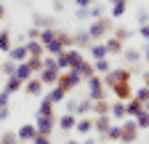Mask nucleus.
I'll return each mask as SVG.
<instances>
[{"label": "nucleus", "instance_id": "f257e3e1", "mask_svg": "<svg viewBox=\"0 0 149 144\" xmlns=\"http://www.w3.org/2000/svg\"><path fill=\"white\" fill-rule=\"evenodd\" d=\"M85 29H88L93 43H104L109 35L115 32V19H112V16H101V19H96V22H88Z\"/></svg>", "mask_w": 149, "mask_h": 144}, {"label": "nucleus", "instance_id": "f03ea898", "mask_svg": "<svg viewBox=\"0 0 149 144\" xmlns=\"http://www.w3.org/2000/svg\"><path fill=\"white\" fill-rule=\"evenodd\" d=\"M83 62H85V56H83L80 48H67V51H61L59 56H56V64H59L64 72H67V69H74V72H77V67H80Z\"/></svg>", "mask_w": 149, "mask_h": 144}, {"label": "nucleus", "instance_id": "7ed1b4c3", "mask_svg": "<svg viewBox=\"0 0 149 144\" xmlns=\"http://www.w3.org/2000/svg\"><path fill=\"white\" fill-rule=\"evenodd\" d=\"M85 80H83V75L80 72H74V69H67V72H61L59 75V80H56V88H61L64 94H69V91H74L77 85H83Z\"/></svg>", "mask_w": 149, "mask_h": 144}, {"label": "nucleus", "instance_id": "20e7f679", "mask_svg": "<svg viewBox=\"0 0 149 144\" xmlns=\"http://www.w3.org/2000/svg\"><path fill=\"white\" fill-rule=\"evenodd\" d=\"M107 96H109V88H107L104 78H101V75H93V78L88 80V99H91V101H101V99H107Z\"/></svg>", "mask_w": 149, "mask_h": 144}, {"label": "nucleus", "instance_id": "39448f33", "mask_svg": "<svg viewBox=\"0 0 149 144\" xmlns=\"http://www.w3.org/2000/svg\"><path fill=\"white\" fill-rule=\"evenodd\" d=\"M109 94L115 96L117 101H130V99H133V94H136V88H133V83H130V80H125V83H115V85L109 88Z\"/></svg>", "mask_w": 149, "mask_h": 144}, {"label": "nucleus", "instance_id": "423d86ee", "mask_svg": "<svg viewBox=\"0 0 149 144\" xmlns=\"http://www.w3.org/2000/svg\"><path fill=\"white\" fill-rule=\"evenodd\" d=\"M120 125H123V139H120V141H123V144H133V141L139 139V134H141L139 123H136L133 117H128V120H123Z\"/></svg>", "mask_w": 149, "mask_h": 144}, {"label": "nucleus", "instance_id": "0eeeda50", "mask_svg": "<svg viewBox=\"0 0 149 144\" xmlns=\"http://www.w3.org/2000/svg\"><path fill=\"white\" fill-rule=\"evenodd\" d=\"M16 136L22 144H32L37 139V128H35V123H24V125H19L16 128Z\"/></svg>", "mask_w": 149, "mask_h": 144}, {"label": "nucleus", "instance_id": "6e6552de", "mask_svg": "<svg viewBox=\"0 0 149 144\" xmlns=\"http://www.w3.org/2000/svg\"><path fill=\"white\" fill-rule=\"evenodd\" d=\"M123 59L128 62V67H141L144 51H141V48H133V45H125V51H123Z\"/></svg>", "mask_w": 149, "mask_h": 144}, {"label": "nucleus", "instance_id": "1a4fd4ad", "mask_svg": "<svg viewBox=\"0 0 149 144\" xmlns=\"http://www.w3.org/2000/svg\"><path fill=\"white\" fill-rule=\"evenodd\" d=\"M56 120H59V117H40V115H37V120H35L37 136H51V134H53V125H56Z\"/></svg>", "mask_w": 149, "mask_h": 144}, {"label": "nucleus", "instance_id": "9d476101", "mask_svg": "<svg viewBox=\"0 0 149 144\" xmlns=\"http://www.w3.org/2000/svg\"><path fill=\"white\" fill-rule=\"evenodd\" d=\"M8 59H11V62H16V64H24V62L29 59V51H27V40H24L22 45H13V48L8 51Z\"/></svg>", "mask_w": 149, "mask_h": 144}, {"label": "nucleus", "instance_id": "9b49d317", "mask_svg": "<svg viewBox=\"0 0 149 144\" xmlns=\"http://www.w3.org/2000/svg\"><path fill=\"white\" fill-rule=\"evenodd\" d=\"M56 125H59L61 131H74V128H77V115H74V112H64V115H59Z\"/></svg>", "mask_w": 149, "mask_h": 144}, {"label": "nucleus", "instance_id": "f8f14e48", "mask_svg": "<svg viewBox=\"0 0 149 144\" xmlns=\"http://www.w3.org/2000/svg\"><path fill=\"white\" fill-rule=\"evenodd\" d=\"M43 88H45V83L37 78V75H35L32 80H27V83H24V91H27L29 96H43Z\"/></svg>", "mask_w": 149, "mask_h": 144}, {"label": "nucleus", "instance_id": "ddd939ff", "mask_svg": "<svg viewBox=\"0 0 149 144\" xmlns=\"http://www.w3.org/2000/svg\"><path fill=\"white\" fill-rule=\"evenodd\" d=\"M104 45H107V51H109V56H123V51H125V43L117 40V38H112V35L104 40Z\"/></svg>", "mask_w": 149, "mask_h": 144}, {"label": "nucleus", "instance_id": "4468645a", "mask_svg": "<svg viewBox=\"0 0 149 144\" xmlns=\"http://www.w3.org/2000/svg\"><path fill=\"white\" fill-rule=\"evenodd\" d=\"M93 131H96V123H93L91 117H77V128H74V134H80V136H91Z\"/></svg>", "mask_w": 149, "mask_h": 144}, {"label": "nucleus", "instance_id": "2eb2a0df", "mask_svg": "<svg viewBox=\"0 0 149 144\" xmlns=\"http://www.w3.org/2000/svg\"><path fill=\"white\" fill-rule=\"evenodd\" d=\"M88 56H91V62L109 59V51H107V45H104V43H93V45L88 48Z\"/></svg>", "mask_w": 149, "mask_h": 144}, {"label": "nucleus", "instance_id": "dca6fc26", "mask_svg": "<svg viewBox=\"0 0 149 144\" xmlns=\"http://www.w3.org/2000/svg\"><path fill=\"white\" fill-rule=\"evenodd\" d=\"M27 51H29V59H45V45L40 40H27Z\"/></svg>", "mask_w": 149, "mask_h": 144}, {"label": "nucleus", "instance_id": "f3484780", "mask_svg": "<svg viewBox=\"0 0 149 144\" xmlns=\"http://www.w3.org/2000/svg\"><path fill=\"white\" fill-rule=\"evenodd\" d=\"M53 101L48 99V96H43L40 99V107H37V115H40V117H56V110H53Z\"/></svg>", "mask_w": 149, "mask_h": 144}, {"label": "nucleus", "instance_id": "a211bd4d", "mask_svg": "<svg viewBox=\"0 0 149 144\" xmlns=\"http://www.w3.org/2000/svg\"><path fill=\"white\" fill-rule=\"evenodd\" d=\"M93 123H96V131H99L101 136H107V131L115 125V123H112V115H96V120H93Z\"/></svg>", "mask_w": 149, "mask_h": 144}, {"label": "nucleus", "instance_id": "6ab92c4d", "mask_svg": "<svg viewBox=\"0 0 149 144\" xmlns=\"http://www.w3.org/2000/svg\"><path fill=\"white\" fill-rule=\"evenodd\" d=\"M125 112H128V117L136 120V117H139L141 112H146V110H144V104H141L139 99H130V101H125Z\"/></svg>", "mask_w": 149, "mask_h": 144}, {"label": "nucleus", "instance_id": "aec40b11", "mask_svg": "<svg viewBox=\"0 0 149 144\" xmlns=\"http://www.w3.org/2000/svg\"><path fill=\"white\" fill-rule=\"evenodd\" d=\"M16 78L22 80V83H27V80H32V78H35V69L29 67V62H24V64H16Z\"/></svg>", "mask_w": 149, "mask_h": 144}, {"label": "nucleus", "instance_id": "412c9836", "mask_svg": "<svg viewBox=\"0 0 149 144\" xmlns=\"http://www.w3.org/2000/svg\"><path fill=\"white\" fill-rule=\"evenodd\" d=\"M56 40L61 43V48L67 51V48H74V35L72 32H67V29H56Z\"/></svg>", "mask_w": 149, "mask_h": 144}, {"label": "nucleus", "instance_id": "4be33fe9", "mask_svg": "<svg viewBox=\"0 0 149 144\" xmlns=\"http://www.w3.org/2000/svg\"><path fill=\"white\" fill-rule=\"evenodd\" d=\"M32 19H35V27L37 29H51V27H56L53 16H45V13H35Z\"/></svg>", "mask_w": 149, "mask_h": 144}, {"label": "nucleus", "instance_id": "5701e85b", "mask_svg": "<svg viewBox=\"0 0 149 144\" xmlns=\"http://www.w3.org/2000/svg\"><path fill=\"white\" fill-rule=\"evenodd\" d=\"M112 120H128V112H125V101H112Z\"/></svg>", "mask_w": 149, "mask_h": 144}, {"label": "nucleus", "instance_id": "b1692460", "mask_svg": "<svg viewBox=\"0 0 149 144\" xmlns=\"http://www.w3.org/2000/svg\"><path fill=\"white\" fill-rule=\"evenodd\" d=\"M93 45V40H91V35H88V29H80L77 35H74V48H91Z\"/></svg>", "mask_w": 149, "mask_h": 144}, {"label": "nucleus", "instance_id": "393cba45", "mask_svg": "<svg viewBox=\"0 0 149 144\" xmlns=\"http://www.w3.org/2000/svg\"><path fill=\"white\" fill-rule=\"evenodd\" d=\"M77 72L83 75V80L88 83V80H91L93 75H96V67H93V62H91V59H85V62H83V64L77 67Z\"/></svg>", "mask_w": 149, "mask_h": 144}, {"label": "nucleus", "instance_id": "a878e982", "mask_svg": "<svg viewBox=\"0 0 149 144\" xmlns=\"http://www.w3.org/2000/svg\"><path fill=\"white\" fill-rule=\"evenodd\" d=\"M19 88H24V83L19 80L16 75H11V78L6 80V88H3V94H8V96H11V94H16V91H19Z\"/></svg>", "mask_w": 149, "mask_h": 144}, {"label": "nucleus", "instance_id": "bb28decb", "mask_svg": "<svg viewBox=\"0 0 149 144\" xmlns=\"http://www.w3.org/2000/svg\"><path fill=\"white\" fill-rule=\"evenodd\" d=\"M88 112H93V101H91V99L85 96V99H83V101H80L77 107H74V115H77V117H85Z\"/></svg>", "mask_w": 149, "mask_h": 144}, {"label": "nucleus", "instance_id": "cd10ccee", "mask_svg": "<svg viewBox=\"0 0 149 144\" xmlns=\"http://www.w3.org/2000/svg\"><path fill=\"white\" fill-rule=\"evenodd\" d=\"M93 112H96V115H109V112H112V101H109V99L93 101Z\"/></svg>", "mask_w": 149, "mask_h": 144}, {"label": "nucleus", "instance_id": "c85d7f7f", "mask_svg": "<svg viewBox=\"0 0 149 144\" xmlns=\"http://www.w3.org/2000/svg\"><path fill=\"white\" fill-rule=\"evenodd\" d=\"M104 139H107V141H112V144H117V141L123 139V125H117V123H115V125L107 131V136H104Z\"/></svg>", "mask_w": 149, "mask_h": 144}, {"label": "nucleus", "instance_id": "c756f323", "mask_svg": "<svg viewBox=\"0 0 149 144\" xmlns=\"http://www.w3.org/2000/svg\"><path fill=\"white\" fill-rule=\"evenodd\" d=\"M93 67H96V75H109V72H112V62L109 59H99V62H93Z\"/></svg>", "mask_w": 149, "mask_h": 144}, {"label": "nucleus", "instance_id": "7c9ffc66", "mask_svg": "<svg viewBox=\"0 0 149 144\" xmlns=\"http://www.w3.org/2000/svg\"><path fill=\"white\" fill-rule=\"evenodd\" d=\"M112 38H117V40H123V43H128L130 38H133V32H130L128 27H117V24H115V32H112Z\"/></svg>", "mask_w": 149, "mask_h": 144}, {"label": "nucleus", "instance_id": "2f4dec72", "mask_svg": "<svg viewBox=\"0 0 149 144\" xmlns=\"http://www.w3.org/2000/svg\"><path fill=\"white\" fill-rule=\"evenodd\" d=\"M13 43H11V29H0V51H11Z\"/></svg>", "mask_w": 149, "mask_h": 144}, {"label": "nucleus", "instance_id": "473e14b6", "mask_svg": "<svg viewBox=\"0 0 149 144\" xmlns=\"http://www.w3.org/2000/svg\"><path fill=\"white\" fill-rule=\"evenodd\" d=\"M101 16H104V6H101V3H93V6L88 8V19H91V22L101 19Z\"/></svg>", "mask_w": 149, "mask_h": 144}, {"label": "nucleus", "instance_id": "72a5a7b5", "mask_svg": "<svg viewBox=\"0 0 149 144\" xmlns=\"http://www.w3.org/2000/svg\"><path fill=\"white\" fill-rule=\"evenodd\" d=\"M45 96H48V99H51V101H53V104H59V101H64V99H67V94H64V91H61V88H56V85H53V88H51V91H48V94H45Z\"/></svg>", "mask_w": 149, "mask_h": 144}, {"label": "nucleus", "instance_id": "f704fd0d", "mask_svg": "<svg viewBox=\"0 0 149 144\" xmlns=\"http://www.w3.org/2000/svg\"><path fill=\"white\" fill-rule=\"evenodd\" d=\"M125 11H128V3H120V6H112L109 8V16H112V19H123V16H125Z\"/></svg>", "mask_w": 149, "mask_h": 144}, {"label": "nucleus", "instance_id": "c9c22d12", "mask_svg": "<svg viewBox=\"0 0 149 144\" xmlns=\"http://www.w3.org/2000/svg\"><path fill=\"white\" fill-rule=\"evenodd\" d=\"M53 40H56V27L40 29V43H43V45H48V43H53Z\"/></svg>", "mask_w": 149, "mask_h": 144}, {"label": "nucleus", "instance_id": "e433bc0d", "mask_svg": "<svg viewBox=\"0 0 149 144\" xmlns=\"http://www.w3.org/2000/svg\"><path fill=\"white\" fill-rule=\"evenodd\" d=\"M0 144H22V141H19L16 131H6L3 136H0Z\"/></svg>", "mask_w": 149, "mask_h": 144}, {"label": "nucleus", "instance_id": "4c0bfd02", "mask_svg": "<svg viewBox=\"0 0 149 144\" xmlns=\"http://www.w3.org/2000/svg\"><path fill=\"white\" fill-rule=\"evenodd\" d=\"M133 99H139L141 104H146V101H149V88H146V85L136 88V94H133Z\"/></svg>", "mask_w": 149, "mask_h": 144}, {"label": "nucleus", "instance_id": "58836bf2", "mask_svg": "<svg viewBox=\"0 0 149 144\" xmlns=\"http://www.w3.org/2000/svg\"><path fill=\"white\" fill-rule=\"evenodd\" d=\"M136 123H139L141 131H149V112H141V115L136 117Z\"/></svg>", "mask_w": 149, "mask_h": 144}, {"label": "nucleus", "instance_id": "ea45409f", "mask_svg": "<svg viewBox=\"0 0 149 144\" xmlns=\"http://www.w3.org/2000/svg\"><path fill=\"white\" fill-rule=\"evenodd\" d=\"M136 19H139V27H141V24H149V13H146V8H139V16H136Z\"/></svg>", "mask_w": 149, "mask_h": 144}, {"label": "nucleus", "instance_id": "a19ab883", "mask_svg": "<svg viewBox=\"0 0 149 144\" xmlns=\"http://www.w3.org/2000/svg\"><path fill=\"white\" fill-rule=\"evenodd\" d=\"M139 35L144 38V43H149V24H141L139 27Z\"/></svg>", "mask_w": 149, "mask_h": 144}, {"label": "nucleus", "instance_id": "79ce46f5", "mask_svg": "<svg viewBox=\"0 0 149 144\" xmlns=\"http://www.w3.org/2000/svg\"><path fill=\"white\" fill-rule=\"evenodd\" d=\"M74 16H77L80 22H85V19H88V8H77V11H74ZM88 22H91V19H88Z\"/></svg>", "mask_w": 149, "mask_h": 144}, {"label": "nucleus", "instance_id": "37998d69", "mask_svg": "<svg viewBox=\"0 0 149 144\" xmlns=\"http://www.w3.org/2000/svg\"><path fill=\"white\" fill-rule=\"evenodd\" d=\"M93 3H96V0H74V6H77V8H91Z\"/></svg>", "mask_w": 149, "mask_h": 144}, {"label": "nucleus", "instance_id": "c03bdc74", "mask_svg": "<svg viewBox=\"0 0 149 144\" xmlns=\"http://www.w3.org/2000/svg\"><path fill=\"white\" fill-rule=\"evenodd\" d=\"M32 144H51V136H37Z\"/></svg>", "mask_w": 149, "mask_h": 144}, {"label": "nucleus", "instance_id": "a18cd8bd", "mask_svg": "<svg viewBox=\"0 0 149 144\" xmlns=\"http://www.w3.org/2000/svg\"><path fill=\"white\" fill-rule=\"evenodd\" d=\"M53 11H56V13L64 11V0H53Z\"/></svg>", "mask_w": 149, "mask_h": 144}, {"label": "nucleus", "instance_id": "49530a36", "mask_svg": "<svg viewBox=\"0 0 149 144\" xmlns=\"http://www.w3.org/2000/svg\"><path fill=\"white\" fill-rule=\"evenodd\" d=\"M141 51H144V62L149 64V43H144V48H141Z\"/></svg>", "mask_w": 149, "mask_h": 144}, {"label": "nucleus", "instance_id": "de8ad7c7", "mask_svg": "<svg viewBox=\"0 0 149 144\" xmlns=\"http://www.w3.org/2000/svg\"><path fill=\"white\" fill-rule=\"evenodd\" d=\"M141 78H144V85L149 88V69H144V72H141Z\"/></svg>", "mask_w": 149, "mask_h": 144}, {"label": "nucleus", "instance_id": "09e8293b", "mask_svg": "<svg viewBox=\"0 0 149 144\" xmlns=\"http://www.w3.org/2000/svg\"><path fill=\"white\" fill-rule=\"evenodd\" d=\"M0 19H6V6L0 3Z\"/></svg>", "mask_w": 149, "mask_h": 144}, {"label": "nucleus", "instance_id": "8fccbe9b", "mask_svg": "<svg viewBox=\"0 0 149 144\" xmlns=\"http://www.w3.org/2000/svg\"><path fill=\"white\" fill-rule=\"evenodd\" d=\"M112 6H120V3H128V0H109Z\"/></svg>", "mask_w": 149, "mask_h": 144}, {"label": "nucleus", "instance_id": "3c124183", "mask_svg": "<svg viewBox=\"0 0 149 144\" xmlns=\"http://www.w3.org/2000/svg\"><path fill=\"white\" fill-rule=\"evenodd\" d=\"M83 144H96V139H91V136H88V139H85Z\"/></svg>", "mask_w": 149, "mask_h": 144}, {"label": "nucleus", "instance_id": "603ef678", "mask_svg": "<svg viewBox=\"0 0 149 144\" xmlns=\"http://www.w3.org/2000/svg\"><path fill=\"white\" fill-rule=\"evenodd\" d=\"M64 144H83V141H74V139H67Z\"/></svg>", "mask_w": 149, "mask_h": 144}, {"label": "nucleus", "instance_id": "864d4df0", "mask_svg": "<svg viewBox=\"0 0 149 144\" xmlns=\"http://www.w3.org/2000/svg\"><path fill=\"white\" fill-rule=\"evenodd\" d=\"M144 110H146V112H149V101H146V104H144Z\"/></svg>", "mask_w": 149, "mask_h": 144}, {"label": "nucleus", "instance_id": "5fc2aeb1", "mask_svg": "<svg viewBox=\"0 0 149 144\" xmlns=\"http://www.w3.org/2000/svg\"><path fill=\"white\" fill-rule=\"evenodd\" d=\"M146 144H149V141H146Z\"/></svg>", "mask_w": 149, "mask_h": 144}]
</instances>
